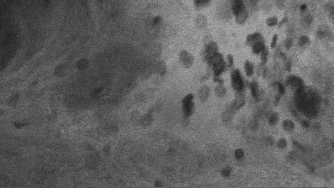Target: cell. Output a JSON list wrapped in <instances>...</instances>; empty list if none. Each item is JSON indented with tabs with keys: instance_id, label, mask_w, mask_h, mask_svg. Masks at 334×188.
<instances>
[{
	"instance_id": "obj_12",
	"label": "cell",
	"mask_w": 334,
	"mask_h": 188,
	"mask_svg": "<svg viewBox=\"0 0 334 188\" xmlns=\"http://www.w3.org/2000/svg\"><path fill=\"white\" fill-rule=\"evenodd\" d=\"M245 71L248 76H251L254 73V65L249 61H246L244 64Z\"/></svg>"
},
{
	"instance_id": "obj_16",
	"label": "cell",
	"mask_w": 334,
	"mask_h": 188,
	"mask_svg": "<svg viewBox=\"0 0 334 188\" xmlns=\"http://www.w3.org/2000/svg\"><path fill=\"white\" fill-rule=\"evenodd\" d=\"M194 3L196 7L202 8L206 5H207L210 0H193Z\"/></svg>"
},
{
	"instance_id": "obj_2",
	"label": "cell",
	"mask_w": 334,
	"mask_h": 188,
	"mask_svg": "<svg viewBox=\"0 0 334 188\" xmlns=\"http://www.w3.org/2000/svg\"><path fill=\"white\" fill-rule=\"evenodd\" d=\"M231 81L232 88L237 91H242L244 88V83L239 69L234 70L231 75Z\"/></svg>"
},
{
	"instance_id": "obj_14",
	"label": "cell",
	"mask_w": 334,
	"mask_h": 188,
	"mask_svg": "<svg viewBox=\"0 0 334 188\" xmlns=\"http://www.w3.org/2000/svg\"><path fill=\"white\" fill-rule=\"evenodd\" d=\"M196 25L200 28L205 27L206 24H207V18H206L204 15H198L196 18Z\"/></svg>"
},
{
	"instance_id": "obj_13",
	"label": "cell",
	"mask_w": 334,
	"mask_h": 188,
	"mask_svg": "<svg viewBox=\"0 0 334 188\" xmlns=\"http://www.w3.org/2000/svg\"><path fill=\"white\" fill-rule=\"evenodd\" d=\"M216 93L219 97H224L227 93V89L222 84H219L216 88Z\"/></svg>"
},
{
	"instance_id": "obj_24",
	"label": "cell",
	"mask_w": 334,
	"mask_h": 188,
	"mask_svg": "<svg viewBox=\"0 0 334 188\" xmlns=\"http://www.w3.org/2000/svg\"><path fill=\"white\" fill-rule=\"evenodd\" d=\"M277 35H275L273 38V41H272V48H274V47L275 46V44H276V41H277Z\"/></svg>"
},
{
	"instance_id": "obj_10",
	"label": "cell",
	"mask_w": 334,
	"mask_h": 188,
	"mask_svg": "<svg viewBox=\"0 0 334 188\" xmlns=\"http://www.w3.org/2000/svg\"><path fill=\"white\" fill-rule=\"evenodd\" d=\"M210 88L207 86H204L200 89L198 92V96L201 101H206L210 96Z\"/></svg>"
},
{
	"instance_id": "obj_9",
	"label": "cell",
	"mask_w": 334,
	"mask_h": 188,
	"mask_svg": "<svg viewBox=\"0 0 334 188\" xmlns=\"http://www.w3.org/2000/svg\"><path fill=\"white\" fill-rule=\"evenodd\" d=\"M262 40V36L258 33H254L248 35L246 38V42L249 45H253Z\"/></svg>"
},
{
	"instance_id": "obj_3",
	"label": "cell",
	"mask_w": 334,
	"mask_h": 188,
	"mask_svg": "<svg viewBox=\"0 0 334 188\" xmlns=\"http://www.w3.org/2000/svg\"><path fill=\"white\" fill-rule=\"evenodd\" d=\"M193 94H189L185 97L182 101L183 104V111L185 117H189L191 115L194 111L195 105L193 102Z\"/></svg>"
},
{
	"instance_id": "obj_25",
	"label": "cell",
	"mask_w": 334,
	"mask_h": 188,
	"mask_svg": "<svg viewBox=\"0 0 334 188\" xmlns=\"http://www.w3.org/2000/svg\"><path fill=\"white\" fill-rule=\"evenodd\" d=\"M249 1L253 4H256V3H257L259 2V0H249Z\"/></svg>"
},
{
	"instance_id": "obj_17",
	"label": "cell",
	"mask_w": 334,
	"mask_h": 188,
	"mask_svg": "<svg viewBox=\"0 0 334 188\" xmlns=\"http://www.w3.org/2000/svg\"><path fill=\"white\" fill-rule=\"evenodd\" d=\"M236 158L237 159H242L244 157V152L242 149H237L234 152Z\"/></svg>"
},
{
	"instance_id": "obj_23",
	"label": "cell",
	"mask_w": 334,
	"mask_h": 188,
	"mask_svg": "<svg viewBox=\"0 0 334 188\" xmlns=\"http://www.w3.org/2000/svg\"><path fill=\"white\" fill-rule=\"evenodd\" d=\"M213 81L215 82L219 83V84H223V82H224L223 79H222V78H221L220 77V76H217V75H214Z\"/></svg>"
},
{
	"instance_id": "obj_19",
	"label": "cell",
	"mask_w": 334,
	"mask_h": 188,
	"mask_svg": "<svg viewBox=\"0 0 334 188\" xmlns=\"http://www.w3.org/2000/svg\"><path fill=\"white\" fill-rule=\"evenodd\" d=\"M231 172H232L231 168L227 167L225 169L222 170V175L224 177H225V178H228V177H229L230 176V175H231Z\"/></svg>"
},
{
	"instance_id": "obj_7",
	"label": "cell",
	"mask_w": 334,
	"mask_h": 188,
	"mask_svg": "<svg viewBox=\"0 0 334 188\" xmlns=\"http://www.w3.org/2000/svg\"><path fill=\"white\" fill-rule=\"evenodd\" d=\"M244 9H245V7L243 0H232L231 9L235 16Z\"/></svg>"
},
{
	"instance_id": "obj_20",
	"label": "cell",
	"mask_w": 334,
	"mask_h": 188,
	"mask_svg": "<svg viewBox=\"0 0 334 188\" xmlns=\"http://www.w3.org/2000/svg\"><path fill=\"white\" fill-rule=\"evenodd\" d=\"M227 62L228 67H232L234 64V58L231 54H228L227 56Z\"/></svg>"
},
{
	"instance_id": "obj_18",
	"label": "cell",
	"mask_w": 334,
	"mask_h": 188,
	"mask_svg": "<svg viewBox=\"0 0 334 188\" xmlns=\"http://www.w3.org/2000/svg\"><path fill=\"white\" fill-rule=\"evenodd\" d=\"M277 18L275 17H271V18H269L267 21H266V23H267V25L268 26H274L275 25L277 24Z\"/></svg>"
},
{
	"instance_id": "obj_1",
	"label": "cell",
	"mask_w": 334,
	"mask_h": 188,
	"mask_svg": "<svg viewBox=\"0 0 334 188\" xmlns=\"http://www.w3.org/2000/svg\"><path fill=\"white\" fill-rule=\"evenodd\" d=\"M208 63L213 67L214 75L220 76L227 67V65L223 59L222 55L217 52L208 60Z\"/></svg>"
},
{
	"instance_id": "obj_21",
	"label": "cell",
	"mask_w": 334,
	"mask_h": 188,
	"mask_svg": "<svg viewBox=\"0 0 334 188\" xmlns=\"http://www.w3.org/2000/svg\"><path fill=\"white\" fill-rule=\"evenodd\" d=\"M267 57H268V50L265 49L262 52V54H261V60L262 62L265 63L266 61Z\"/></svg>"
},
{
	"instance_id": "obj_4",
	"label": "cell",
	"mask_w": 334,
	"mask_h": 188,
	"mask_svg": "<svg viewBox=\"0 0 334 188\" xmlns=\"http://www.w3.org/2000/svg\"><path fill=\"white\" fill-rule=\"evenodd\" d=\"M179 58L181 64L185 68H189L191 67L194 62V58L193 55L186 50H182L180 53Z\"/></svg>"
},
{
	"instance_id": "obj_22",
	"label": "cell",
	"mask_w": 334,
	"mask_h": 188,
	"mask_svg": "<svg viewBox=\"0 0 334 188\" xmlns=\"http://www.w3.org/2000/svg\"><path fill=\"white\" fill-rule=\"evenodd\" d=\"M163 21V19L161 17H159V16H157V17H155L153 20V24L154 26H157V25H159V24Z\"/></svg>"
},
{
	"instance_id": "obj_5",
	"label": "cell",
	"mask_w": 334,
	"mask_h": 188,
	"mask_svg": "<svg viewBox=\"0 0 334 188\" xmlns=\"http://www.w3.org/2000/svg\"><path fill=\"white\" fill-rule=\"evenodd\" d=\"M217 44L216 43L213 41L210 42L208 45L206 46L205 49V58L206 60L208 61L210 58H211L213 55L217 53Z\"/></svg>"
},
{
	"instance_id": "obj_8",
	"label": "cell",
	"mask_w": 334,
	"mask_h": 188,
	"mask_svg": "<svg viewBox=\"0 0 334 188\" xmlns=\"http://www.w3.org/2000/svg\"><path fill=\"white\" fill-rule=\"evenodd\" d=\"M236 21L238 24H243L247 20L248 18V13L246 10V9H244L242 11H240L239 13H237L236 16Z\"/></svg>"
},
{
	"instance_id": "obj_6",
	"label": "cell",
	"mask_w": 334,
	"mask_h": 188,
	"mask_svg": "<svg viewBox=\"0 0 334 188\" xmlns=\"http://www.w3.org/2000/svg\"><path fill=\"white\" fill-rule=\"evenodd\" d=\"M243 90L242 91H237V93L236 95V97L235 99V100L234 101L233 103H232V105H230L232 107V108L234 110V111H236V110H238L240 109V108H242L245 103V98H244V96L243 95Z\"/></svg>"
},
{
	"instance_id": "obj_11",
	"label": "cell",
	"mask_w": 334,
	"mask_h": 188,
	"mask_svg": "<svg viewBox=\"0 0 334 188\" xmlns=\"http://www.w3.org/2000/svg\"><path fill=\"white\" fill-rule=\"evenodd\" d=\"M253 46V52L254 53V54H259V53H262V52L266 48L264 46V44L263 43V41H260L256 43H254V44L252 45Z\"/></svg>"
},
{
	"instance_id": "obj_15",
	"label": "cell",
	"mask_w": 334,
	"mask_h": 188,
	"mask_svg": "<svg viewBox=\"0 0 334 188\" xmlns=\"http://www.w3.org/2000/svg\"><path fill=\"white\" fill-rule=\"evenodd\" d=\"M250 88L251 89V91H252V94H253V97L255 98L256 99H257L258 98V97H259L258 86L257 82H253L250 84Z\"/></svg>"
}]
</instances>
